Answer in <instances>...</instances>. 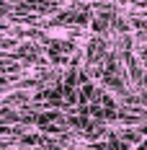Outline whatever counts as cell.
Listing matches in <instances>:
<instances>
[{
    "label": "cell",
    "mask_w": 147,
    "mask_h": 150,
    "mask_svg": "<svg viewBox=\"0 0 147 150\" xmlns=\"http://www.w3.org/2000/svg\"><path fill=\"white\" fill-rule=\"evenodd\" d=\"M142 57H147V49H145V52H142Z\"/></svg>",
    "instance_id": "2"
},
{
    "label": "cell",
    "mask_w": 147,
    "mask_h": 150,
    "mask_svg": "<svg viewBox=\"0 0 147 150\" xmlns=\"http://www.w3.org/2000/svg\"><path fill=\"white\" fill-rule=\"evenodd\" d=\"M57 117H59V111H46V114H39V117H36V124H39V127H44V124H49V122L57 119Z\"/></svg>",
    "instance_id": "1"
}]
</instances>
